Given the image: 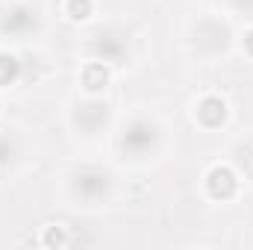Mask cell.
<instances>
[{"mask_svg":"<svg viewBox=\"0 0 253 250\" xmlns=\"http://www.w3.org/2000/svg\"><path fill=\"white\" fill-rule=\"evenodd\" d=\"M209 188H212L215 197H230L233 188H236V180H233V174H230L227 168H215V171L209 174Z\"/></svg>","mask_w":253,"mask_h":250,"instance_id":"cell-1","label":"cell"},{"mask_svg":"<svg viewBox=\"0 0 253 250\" xmlns=\"http://www.w3.org/2000/svg\"><path fill=\"white\" fill-rule=\"evenodd\" d=\"M71 9H74V12H83V18H85V12H88V0H71Z\"/></svg>","mask_w":253,"mask_h":250,"instance_id":"cell-2","label":"cell"}]
</instances>
